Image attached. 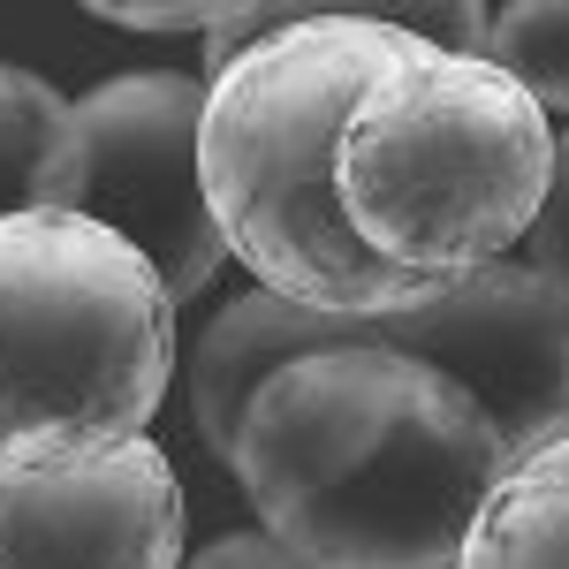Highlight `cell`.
I'll list each match as a JSON object with an SVG mask.
<instances>
[{
    "label": "cell",
    "instance_id": "obj_1",
    "mask_svg": "<svg viewBox=\"0 0 569 569\" xmlns=\"http://www.w3.org/2000/svg\"><path fill=\"white\" fill-rule=\"evenodd\" d=\"M228 471L311 569H456L509 448L448 372L350 342L266 380Z\"/></svg>",
    "mask_w": 569,
    "mask_h": 569
},
{
    "label": "cell",
    "instance_id": "obj_2",
    "mask_svg": "<svg viewBox=\"0 0 569 569\" xmlns=\"http://www.w3.org/2000/svg\"><path fill=\"white\" fill-rule=\"evenodd\" d=\"M402 46L418 39L372 8H311L297 31L266 39L259 53H243L206 84L198 182H206V213L228 259L251 266L259 289L327 319L380 327L448 289V281L372 259L335 198L342 114Z\"/></svg>",
    "mask_w": 569,
    "mask_h": 569
},
{
    "label": "cell",
    "instance_id": "obj_3",
    "mask_svg": "<svg viewBox=\"0 0 569 569\" xmlns=\"http://www.w3.org/2000/svg\"><path fill=\"white\" fill-rule=\"evenodd\" d=\"M547 107L486 53L402 46L350 99L335 137V198L372 259L463 281L517 251L547 206Z\"/></svg>",
    "mask_w": 569,
    "mask_h": 569
},
{
    "label": "cell",
    "instance_id": "obj_4",
    "mask_svg": "<svg viewBox=\"0 0 569 569\" xmlns=\"http://www.w3.org/2000/svg\"><path fill=\"white\" fill-rule=\"evenodd\" d=\"M176 372V297L84 213L0 220V456H107Z\"/></svg>",
    "mask_w": 569,
    "mask_h": 569
},
{
    "label": "cell",
    "instance_id": "obj_5",
    "mask_svg": "<svg viewBox=\"0 0 569 569\" xmlns=\"http://www.w3.org/2000/svg\"><path fill=\"white\" fill-rule=\"evenodd\" d=\"M198 122H206V77L198 69H144L107 77L77 99V206L160 273L168 297H198L220 273L213 213L198 182Z\"/></svg>",
    "mask_w": 569,
    "mask_h": 569
},
{
    "label": "cell",
    "instance_id": "obj_6",
    "mask_svg": "<svg viewBox=\"0 0 569 569\" xmlns=\"http://www.w3.org/2000/svg\"><path fill=\"white\" fill-rule=\"evenodd\" d=\"M380 350L448 372L509 456L569 418V297H555L525 259H493L418 311L380 319Z\"/></svg>",
    "mask_w": 569,
    "mask_h": 569
},
{
    "label": "cell",
    "instance_id": "obj_7",
    "mask_svg": "<svg viewBox=\"0 0 569 569\" xmlns=\"http://www.w3.org/2000/svg\"><path fill=\"white\" fill-rule=\"evenodd\" d=\"M182 479L160 440L0 456V569H182Z\"/></svg>",
    "mask_w": 569,
    "mask_h": 569
},
{
    "label": "cell",
    "instance_id": "obj_8",
    "mask_svg": "<svg viewBox=\"0 0 569 569\" xmlns=\"http://www.w3.org/2000/svg\"><path fill=\"white\" fill-rule=\"evenodd\" d=\"M350 342H380V327L305 311L289 297H273V289H243L190 350V418H198L206 448L228 463L236 433H243V410L259 402V388L273 372H289V365H305L319 350H350Z\"/></svg>",
    "mask_w": 569,
    "mask_h": 569
},
{
    "label": "cell",
    "instance_id": "obj_9",
    "mask_svg": "<svg viewBox=\"0 0 569 569\" xmlns=\"http://www.w3.org/2000/svg\"><path fill=\"white\" fill-rule=\"evenodd\" d=\"M456 569H569V418L509 456Z\"/></svg>",
    "mask_w": 569,
    "mask_h": 569
},
{
    "label": "cell",
    "instance_id": "obj_10",
    "mask_svg": "<svg viewBox=\"0 0 569 569\" xmlns=\"http://www.w3.org/2000/svg\"><path fill=\"white\" fill-rule=\"evenodd\" d=\"M39 206H77V99L31 69H0V220Z\"/></svg>",
    "mask_w": 569,
    "mask_h": 569
},
{
    "label": "cell",
    "instance_id": "obj_11",
    "mask_svg": "<svg viewBox=\"0 0 569 569\" xmlns=\"http://www.w3.org/2000/svg\"><path fill=\"white\" fill-rule=\"evenodd\" d=\"M486 61L509 69L539 107L569 114V8H555V0H517V8H501L493 31H486Z\"/></svg>",
    "mask_w": 569,
    "mask_h": 569
},
{
    "label": "cell",
    "instance_id": "obj_12",
    "mask_svg": "<svg viewBox=\"0 0 569 569\" xmlns=\"http://www.w3.org/2000/svg\"><path fill=\"white\" fill-rule=\"evenodd\" d=\"M525 266L555 297H569V130L555 137V176H547V206L525 236Z\"/></svg>",
    "mask_w": 569,
    "mask_h": 569
},
{
    "label": "cell",
    "instance_id": "obj_13",
    "mask_svg": "<svg viewBox=\"0 0 569 569\" xmlns=\"http://www.w3.org/2000/svg\"><path fill=\"white\" fill-rule=\"evenodd\" d=\"M311 8H228L213 31H206V61H198V77L213 84L220 69H236L243 53H259L266 39H281V31H297Z\"/></svg>",
    "mask_w": 569,
    "mask_h": 569
},
{
    "label": "cell",
    "instance_id": "obj_14",
    "mask_svg": "<svg viewBox=\"0 0 569 569\" xmlns=\"http://www.w3.org/2000/svg\"><path fill=\"white\" fill-rule=\"evenodd\" d=\"M99 16L107 23H122V31H152V39H176V31H213L220 16V0H182V8H168V0H99Z\"/></svg>",
    "mask_w": 569,
    "mask_h": 569
},
{
    "label": "cell",
    "instance_id": "obj_15",
    "mask_svg": "<svg viewBox=\"0 0 569 569\" xmlns=\"http://www.w3.org/2000/svg\"><path fill=\"white\" fill-rule=\"evenodd\" d=\"M182 569H311V562L289 555L281 539H266V531H228L206 555H182Z\"/></svg>",
    "mask_w": 569,
    "mask_h": 569
}]
</instances>
